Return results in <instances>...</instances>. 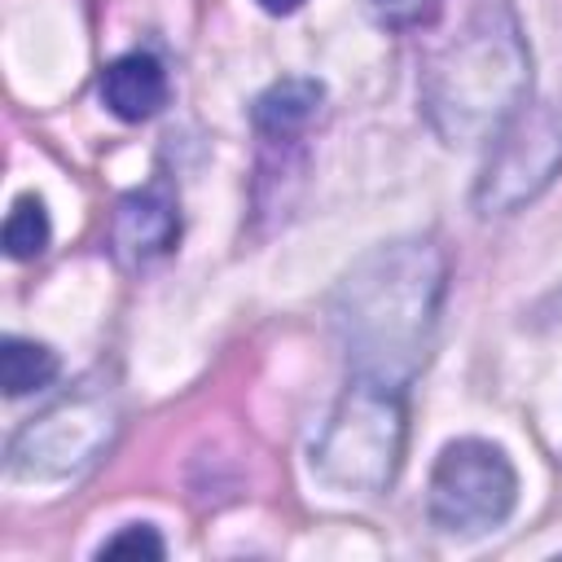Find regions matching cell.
<instances>
[{"label":"cell","mask_w":562,"mask_h":562,"mask_svg":"<svg viewBox=\"0 0 562 562\" xmlns=\"http://www.w3.org/2000/svg\"><path fill=\"white\" fill-rule=\"evenodd\" d=\"M518 505V470L492 439H452L439 448L426 487V514L443 536L474 540L496 531Z\"/></svg>","instance_id":"cell-5"},{"label":"cell","mask_w":562,"mask_h":562,"mask_svg":"<svg viewBox=\"0 0 562 562\" xmlns=\"http://www.w3.org/2000/svg\"><path fill=\"white\" fill-rule=\"evenodd\" d=\"M171 97V79H167V66L145 53V48H132V53H119L114 61H105L101 70V101L114 119L123 123H145L154 119Z\"/></svg>","instance_id":"cell-8"},{"label":"cell","mask_w":562,"mask_h":562,"mask_svg":"<svg viewBox=\"0 0 562 562\" xmlns=\"http://www.w3.org/2000/svg\"><path fill=\"white\" fill-rule=\"evenodd\" d=\"M57 369H61V360H57V351L48 342L18 338V334H9L0 342V386H4L9 400L44 391L57 378Z\"/></svg>","instance_id":"cell-10"},{"label":"cell","mask_w":562,"mask_h":562,"mask_svg":"<svg viewBox=\"0 0 562 562\" xmlns=\"http://www.w3.org/2000/svg\"><path fill=\"white\" fill-rule=\"evenodd\" d=\"M119 435V400L105 386H75L35 413L9 439V474L26 483H61L97 465Z\"/></svg>","instance_id":"cell-4"},{"label":"cell","mask_w":562,"mask_h":562,"mask_svg":"<svg viewBox=\"0 0 562 562\" xmlns=\"http://www.w3.org/2000/svg\"><path fill=\"white\" fill-rule=\"evenodd\" d=\"M417 66V101L443 145L492 140L531 92V48L509 0H443Z\"/></svg>","instance_id":"cell-1"},{"label":"cell","mask_w":562,"mask_h":562,"mask_svg":"<svg viewBox=\"0 0 562 562\" xmlns=\"http://www.w3.org/2000/svg\"><path fill=\"white\" fill-rule=\"evenodd\" d=\"M562 171V114L553 105H522L487 149L474 180L479 215H514L540 198Z\"/></svg>","instance_id":"cell-6"},{"label":"cell","mask_w":562,"mask_h":562,"mask_svg":"<svg viewBox=\"0 0 562 562\" xmlns=\"http://www.w3.org/2000/svg\"><path fill=\"white\" fill-rule=\"evenodd\" d=\"M443 290L448 259L430 237L382 241L356 259L329 299L347 369L408 391L435 347Z\"/></svg>","instance_id":"cell-2"},{"label":"cell","mask_w":562,"mask_h":562,"mask_svg":"<svg viewBox=\"0 0 562 562\" xmlns=\"http://www.w3.org/2000/svg\"><path fill=\"white\" fill-rule=\"evenodd\" d=\"M404 439L408 391L347 373V386L312 443V474L347 496H382L404 465Z\"/></svg>","instance_id":"cell-3"},{"label":"cell","mask_w":562,"mask_h":562,"mask_svg":"<svg viewBox=\"0 0 562 562\" xmlns=\"http://www.w3.org/2000/svg\"><path fill=\"white\" fill-rule=\"evenodd\" d=\"M97 553H101V558H119V553H149V558H162V553H167V540H162L158 527H149V522H127V527H119L110 540H101Z\"/></svg>","instance_id":"cell-13"},{"label":"cell","mask_w":562,"mask_h":562,"mask_svg":"<svg viewBox=\"0 0 562 562\" xmlns=\"http://www.w3.org/2000/svg\"><path fill=\"white\" fill-rule=\"evenodd\" d=\"M176 241H180V206L162 180L132 189L114 202L105 246L123 268H145V263L171 255Z\"/></svg>","instance_id":"cell-7"},{"label":"cell","mask_w":562,"mask_h":562,"mask_svg":"<svg viewBox=\"0 0 562 562\" xmlns=\"http://www.w3.org/2000/svg\"><path fill=\"white\" fill-rule=\"evenodd\" d=\"M53 241V224H48V206L40 193H22L13 198L9 215H4V255L9 259H40Z\"/></svg>","instance_id":"cell-11"},{"label":"cell","mask_w":562,"mask_h":562,"mask_svg":"<svg viewBox=\"0 0 562 562\" xmlns=\"http://www.w3.org/2000/svg\"><path fill=\"white\" fill-rule=\"evenodd\" d=\"M364 4L391 31H422V26L435 22V13H439L443 0H364Z\"/></svg>","instance_id":"cell-12"},{"label":"cell","mask_w":562,"mask_h":562,"mask_svg":"<svg viewBox=\"0 0 562 562\" xmlns=\"http://www.w3.org/2000/svg\"><path fill=\"white\" fill-rule=\"evenodd\" d=\"M259 9H268V13H294L303 0H255Z\"/></svg>","instance_id":"cell-14"},{"label":"cell","mask_w":562,"mask_h":562,"mask_svg":"<svg viewBox=\"0 0 562 562\" xmlns=\"http://www.w3.org/2000/svg\"><path fill=\"white\" fill-rule=\"evenodd\" d=\"M321 101H325V83L321 79H303V75H290V79H277L268 83L255 105H250V123L263 140H294L312 127V119L321 114Z\"/></svg>","instance_id":"cell-9"}]
</instances>
